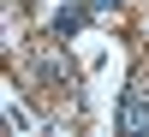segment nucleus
<instances>
[{
	"mask_svg": "<svg viewBox=\"0 0 149 137\" xmlns=\"http://www.w3.org/2000/svg\"><path fill=\"white\" fill-rule=\"evenodd\" d=\"M119 131H149V95L131 83L125 102H119Z\"/></svg>",
	"mask_w": 149,
	"mask_h": 137,
	"instance_id": "nucleus-1",
	"label": "nucleus"
},
{
	"mask_svg": "<svg viewBox=\"0 0 149 137\" xmlns=\"http://www.w3.org/2000/svg\"><path fill=\"white\" fill-rule=\"evenodd\" d=\"M84 18H90V6H60V12H54V36H72Z\"/></svg>",
	"mask_w": 149,
	"mask_h": 137,
	"instance_id": "nucleus-2",
	"label": "nucleus"
},
{
	"mask_svg": "<svg viewBox=\"0 0 149 137\" xmlns=\"http://www.w3.org/2000/svg\"><path fill=\"white\" fill-rule=\"evenodd\" d=\"M84 6H90V12H95V18H102V12H113V6H119V0H84Z\"/></svg>",
	"mask_w": 149,
	"mask_h": 137,
	"instance_id": "nucleus-3",
	"label": "nucleus"
}]
</instances>
